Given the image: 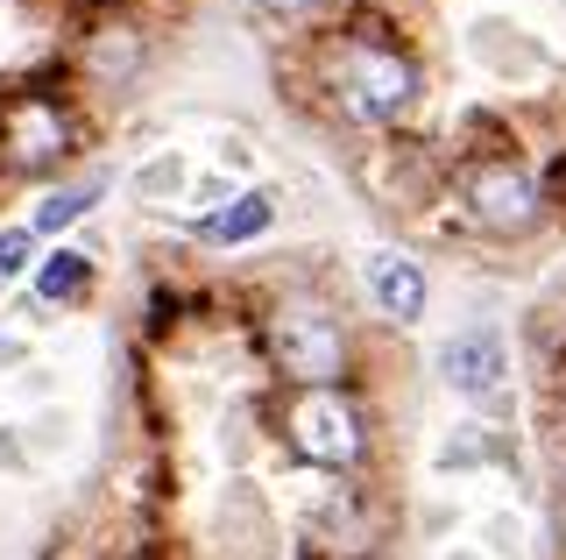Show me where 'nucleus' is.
<instances>
[{"instance_id":"nucleus-1","label":"nucleus","mask_w":566,"mask_h":560,"mask_svg":"<svg viewBox=\"0 0 566 560\" xmlns=\"http://www.w3.org/2000/svg\"><path fill=\"white\" fill-rule=\"evenodd\" d=\"M270 355H276V370L297 376L305 391H333L340 370H347V334H340V320L318 312V305H283L270 320Z\"/></svg>"},{"instance_id":"nucleus-2","label":"nucleus","mask_w":566,"mask_h":560,"mask_svg":"<svg viewBox=\"0 0 566 560\" xmlns=\"http://www.w3.org/2000/svg\"><path fill=\"white\" fill-rule=\"evenodd\" d=\"M340 107L347 114H361V121H389V114H403L411 107V93H418V72H411V58L403 50H389L376 37H354L340 50Z\"/></svg>"},{"instance_id":"nucleus-3","label":"nucleus","mask_w":566,"mask_h":560,"mask_svg":"<svg viewBox=\"0 0 566 560\" xmlns=\"http://www.w3.org/2000/svg\"><path fill=\"white\" fill-rule=\"evenodd\" d=\"M283 440L305 454L312 468H354L361 454V418L340 391H297L291 412H283Z\"/></svg>"},{"instance_id":"nucleus-4","label":"nucleus","mask_w":566,"mask_h":560,"mask_svg":"<svg viewBox=\"0 0 566 560\" xmlns=\"http://www.w3.org/2000/svg\"><path fill=\"white\" fill-rule=\"evenodd\" d=\"M0 149H8L14 170H50L57 156L71 149V121L50 93H14L8 107H0Z\"/></svg>"},{"instance_id":"nucleus-5","label":"nucleus","mask_w":566,"mask_h":560,"mask_svg":"<svg viewBox=\"0 0 566 560\" xmlns=\"http://www.w3.org/2000/svg\"><path fill=\"white\" fill-rule=\"evenodd\" d=\"M460 185H468L474 214H482L489 227H503V235H517V227L538 220V185H531L510 156H482V164H468V170H460Z\"/></svg>"},{"instance_id":"nucleus-6","label":"nucleus","mask_w":566,"mask_h":560,"mask_svg":"<svg viewBox=\"0 0 566 560\" xmlns=\"http://www.w3.org/2000/svg\"><path fill=\"white\" fill-rule=\"evenodd\" d=\"M439 362H447V383H453V391H468V397H495V391H503V341H495L489 326L453 334Z\"/></svg>"},{"instance_id":"nucleus-7","label":"nucleus","mask_w":566,"mask_h":560,"mask_svg":"<svg viewBox=\"0 0 566 560\" xmlns=\"http://www.w3.org/2000/svg\"><path fill=\"white\" fill-rule=\"evenodd\" d=\"M368 291H376V305L389 320H418L424 312V277H418L411 256H376L368 262Z\"/></svg>"},{"instance_id":"nucleus-8","label":"nucleus","mask_w":566,"mask_h":560,"mask_svg":"<svg viewBox=\"0 0 566 560\" xmlns=\"http://www.w3.org/2000/svg\"><path fill=\"white\" fill-rule=\"evenodd\" d=\"M270 220H276L270 191H241L234 206H220V214L206 220V241H255V235H262Z\"/></svg>"},{"instance_id":"nucleus-9","label":"nucleus","mask_w":566,"mask_h":560,"mask_svg":"<svg viewBox=\"0 0 566 560\" xmlns=\"http://www.w3.org/2000/svg\"><path fill=\"white\" fill-rule=\"evenodd\" d=\"M85 284H93V262H85L78 249H57V256L43 262V277H35L43 299H85Z\"/></svg>"},{"instance_id":"nucleus-10","label":"nucleus","mask_w":566,"mask_h":560,"mask_svg":"<svg viewBox=\"0 0 566 560\" xmlns=\"http://www.w3.org/2000/svg\"><path fill=\"white\" fill-rule=\"evenodd\" d=\"M93 199H99L93 185H78V191H57V199H43V214H35V227H50V235H57V227H71V220H78Z\"/></svg>"},{"instance_id":"nucleus-11","label":"nucleus","mask_w":566,"mask_h":560,"mask_svg":"<svg viewBox=\"0 0 566 560\" xmlns=\"http://www.w3.org/2000/svg\"><path fill=\"white\" fill-rule=\"evenodd\" d=\"M29 249H35L29 227H8V235H0V277H22L29 270Z\"/></svg>"},{"instance_id":"nucleus-12","label":"nucleus","mask_w":566,"mask_h":560,"mask_svg":"<svg viewBox=\"0 0 566 560\" xmlns=\"http://www.w3.org/2000/svg\"><path fill=\"white\" fill-rule=\"evenodd\" d=\"M255 8H270V14H297L305 0H255Z\"/></svg>"}]
</instances>
